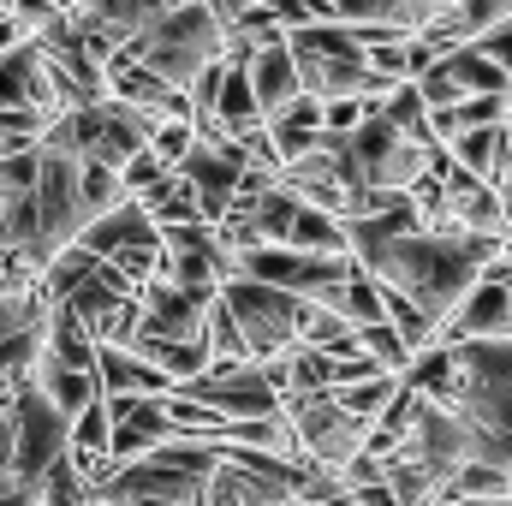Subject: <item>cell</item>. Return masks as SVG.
Instances as JSON below:
<instances>
[{"label": "cell", "mask_w": 512, "mask_h": 506, "mask_svg": "<svg viewBox=\"0 0 512 506\" xmlns=\"http://www.w3.org/2000/svg\"><path fill=\"white\" fill-rule=\"evenodd\" d=\"M96 381H102V393H173V381L143 352L114 346V340H96Z\"/></svg>", "instance_id": "7c38bea8"}, {"label": "cell", "mask_w": 512, "mask_h": 506, "mask_svg": "<svg viewBox=\"0 0 512 506\" xmlns=\"http://www.w3.org/2000/svg\"><path fill=\"white\" fill-rule=\"evenodd\" d=\"M501 251H507V280H512V233H507V245H501Z\"/></svg>", "instance_id": "836d02e7"}, {"label": "cell", "mask_w": 512, "mask_h": 506, "mask_svg": "<svg viewBox=\"0 0 512 506\" xmlns=\"http://www.w3.org/2000/svg\"><path fill=\"white\" fill-rule=\"evenodd\" d=\"M36 501L48 506H66V501H90V477L72 465V453H60L42 477H36Z\"/></svg>", "instance_id": "4316f807"}, {"label": "cell", "mask_w": 512, "mask_h": 506, "mask_svg": "<svg viewBox=\"0 0 512 506\" xmlns=\"http://www.w3.org/2000/svg\"><path fill=\"white\" fill-rule=\"evenodd\" d=\"M405 387V376H393V370H382V376H364V381H340L334 387V399L352 411V417H364V423H376L387 405H393V393Z\"/></svg>", "instance_id": "44dd1931"}, {"label": "cell", "mask_w": 512, "mask_h": 506, "mask_svg": "<svg viewBox=\"0 0 512 506\" xmlns=\"http://www.w3.org/2000/svg\"><path fill=\"white\" fill-rule=\"evenodd\" d=\"M245 72H251V90H256V102H262V114H280V108L304 90L292 42H262L251 60H245Z\"/></svg>", "instance_id": "8fae6325"}, {"label": "cell", "mask_w": 512, "mask_h": 506, "mask_svg": "<svg viewBox=\"0 0 512 506\" xmlns=\"http://www.w3.org/2000/svg\"><path fill=\"white\" fill-rule=\"evenodd\" d=\"M42 316H48L42 286H0V340L18 334V328H36Z\"/></svg>", "instance_id": "83f0119b"}, {"label": "cell", "mask_w": 512, "mask_h": 506, "mask_svg": "<svg viewBox=\"0 0 512 506\" xmlns=\"http://www.w3.org/2000/svg\"><path fill=\"white\" fill-rule=\"evenodd\" d=\"M358 352H370L382 370H393V376H405V364H411V346L399 340V328L387 322V316H376V322H358Z\"/></svg>", "instance_id": "484cf974"}, {"label": "cell", "mask_w": 512, "mask_h": 506, "mask_svg": "<svg viewBox=\"0 0 512 506\" xmlns=\"http://www.w3.org/2000/svg\"><path fill=\"white\" fill-rule=\"evenodd\" d=\"M447 221H453V227H465V233H501V239H507L501 185H489V179H465V185H447Z\"/></svg>", "instance_id": "4fadbf2b"}, {"label": "cell", "mask_w": 512, "mask_h": 506, "mask_svg": "<svg viewBox=\"0 0 512 506\" xmlns=\"http://www.w3.org/2000/svg\"><path fill=\"white\" fill-rule=\"evenodd\" d=\"M447 66H453V78H459V90H512V72L495 60V54H483L477 42H459L453 54H441Z\"/></svg>", "instance_id": "ffe728a7"}, {"label": "cell", "mask_w": 512, "mask_h": 506, "mask_svg": "<svg viewBox=\"0 0 512 506\" xmlns=\"http://www.w3.org/2000/svg\"><path fill=\"white\" fill-rule=\"evenodd\" d=\"M370 114V96H328L322 102V131H352Z\"/></svg>", "instance_id": "1f68e13d"}, {"label": "cell", "mask_w": 512, "mask_h": 506, "mask_svg": "<svg viewBox=\"0 0 512 506\" xmlns=\"http://www.w3.org/2000/svg\"><path fill=\"white\" fill-rule=\"evenodd\" d=\"M78 197H84V215H102V209H114L120 197H131V191H126V179H120V167L84 161V155H78Z\"/></svg>", "instance_id": "603a6c76"}, {"label": "cell", "mask_w": 512, "mask_h": 506, "mask_svg": "<svg viewBox=\"0 0 512 506\" xmlns=\"http://www.w3.org/2000/svg\"><path fill=\"white\" fill-rule=\"evenodd\" d=\"M346 143H352L358 173H364L370 185H387V191H411V179L423 173V155H429L417 137H405V131L393 126L382 108H370L358 126L346 131Z\"/></svg>", "instance_id": "52a82bcc"}, {"label": "cell", "mask_w": 512, "mask_h": 506, "mask_svg": "<svg viewBox=\"0 0 512 506\" xmlns=\"http://www.w3.org/2000/svg\"><path fill=\"white\" fill-rule=\"evenodd\" d=\"M334 18L352 24L358 42H382V36H411V12L405 0H334Z\"/></svg>", "instance_id": "9a60e30c"}, {"label": "cell", "mask_w": 512, "mask_h": 506, "mask_svg": "<svg viewBox=\"0 0 512 506\" xmlns=\"http://www.w3.org/2000/svg\"><path fill=\"white\" fill-rule=\"evenodd\" d=\"M203 346H209V364H239V358H251V340H245V328L233 322V310L221 304V292H215V304H209V316H203Z\"/></svg>", "instance_id": "7402d4cb"}, {"label": "cell", "mask_w": 512, "mask_h": 506, "mask_svg": "<svg viewBox=\"0 0 512 506\" xmlns=\"http://www.w3.org/2000/svg\"><path fill=\"white\" fill-rule=\"evenodd\" d=\"M78 245L96 251V256H120L131 245H161V227H155V215L137 197H120L114 209H102V215H90L78 227Z\"/></svg>", "instance_id": "9c48e42d"}, {"label": "cell", "mask_w": 512, "mask_h": 506, "mask_svg": "<svg viewBox=\"0 0 512 506\" xmlns=\"http://www.w3.org/2000/svg\"><path fill=\"white\" fill-rule=\"evenodd\" d=\"M453 495H471V501L501 495V501H507V495H512V477L501 471V465H489V459H465V465L447 477V495H441V501H453Z\"/></svg>", "instance_id": "cb8c5ba5"}, {"label": "cell", "mask_w": 512, "mask_h": 506, "mask_svg": "<svg viewBox=\"0 0 512 506\" xmlns=\"http://www.w3.org/2000/svg\"><path fill=\"white\" fill-rule=\"evenodd\" d=\"M0 477H12V411H0Z\"/></svg>", "instance_id": "d6a6232c"}, {"label": "cell", "mask_w": 512, "mask_h": 506, "mask_svg": "<svg viewBox=\"0 0 512 506\" xmlns=\"http://www.w3.org/2000/svg\"><path fill=\"white\" fill-rule=\"evenodd\" d=\"M507 126H512V120H507Z\"/></svg>", "instance_id": "e575fe53"}, {"label": "cell", "mask_w": 512, "mask_h": 506, "mask_svg": "<svg viewBox=\"0 0 512 506\" xmlns=\"http://www.w3.org/2000/svg\"><path fill=\"white\" fill-rule=\"evenodd\" d=\"M221 453H227L221 435H167L161 447L120 459L108 477H96L90 501H167V506L203 501V483L221 465Z\"/></svg>", "instance_id": "7a4b0ae2"}, {"label": "cell", "mask_w": 512, "mask_h": 506, "mask_svg": "<svg viewBox=\"0 0 512 506\" xmlns=\"http://www.w3.org/2000/svg\"><path fill=\"white\" fill-rule=\"evenodd\" d=\"M447 149H453L459 167H471L477 179L495 185V173H501V161H507V149H512V131L507 126H465L447 137Z\"/></svg>", "instance_id": "2e32d148"}, {"label": "cell", "mask_w": 512, "mask_h": 506, "mask_svg": "<svg viewBox=\"0 0 512 506\" xmlns=\"http://www.w3.org/2000/svg\"><path fill=\"white\" fill-rule=\"evenodd\" d=\"M286 393H310V387H334V358L310 340H292L286 346Z\"/></svg>", "instance_id": "d4e9b609"}, {"label": "cell", "mask_w": 512, "mask_h": 506, "mask_svg": "<svg viewBox=\"0 0 512 506\" xmlns=\"http://www.w3.org/2000/svg\"><path fill=\"white\" fill-rule=\"evenodd\" d=\"M137 203L155 215V227H167V221H203V203H197V185L179 173V167H167L149 191H137Z\"/></svg>", "instance_id": "d6986e66"}, {"label": "cell", "mask_w": 512, "mask_h": 506, "mask_svg": "<svg viewBox=\"0 0 512 506\" xmlns=\"http://www.w3.org/2000/svg\"><path fill=\"white\" fill-rule=\"evenodd\" d=\"M501 233H465V227H405L387 233L376 245L352 251L376 280L411 292L435 322H447V310L471 292V280L483 274L489 256H501Z\"/></svg>", "instance_id": "6da1fadb"}, {"label": "cell", "mask_w": 512, "mask_h": 506, "mask_svg": "<svg viewBox=\"0 0 512 506\" xmlns=\"http://www.w3.org/2000/svg\"><path fill=\"white\" fill-rule=\"evenodd\" d=\"M221 304H227V310H233V322L245 328L251 358L286 352V346L298 340L304 298H298L292 286H274V280H256V274H227V280H221Z\"/></svg>", "instance_id": "5b68a950"}, {"label": "cell", "mask_w": 512, "mask_h": 506, "mask_svg": "<svg viewBox=\"0 0 512 506\" xmlns=\"http://www.w3.org/2000/svg\"><path fill=\"white\" fill-rule=\"evenodd\" d=\"M120 48H131L149 72H161L167 84L185 90L209 60L227 54V24L209 12V0H179V6H167L155 24H143L137 36H126Z\"/></svg>", "instance_id": "3957f363"}, {"label": "cell", "mask_w": 512, "mask_h": 506, "mask_svg": "<svg viewBox=\"0 0 512 506\" xmlns=\"http://www.w3.org/2000/svg\"><path fill=\"white\" fill-rule=\"evenodd\" d=\"M256 120H268V114H262V102H256V90H251V72H245V60L227 54V78H221V96H215V126H227L239 137Z\"/></svg>", "instance_id": "ac0fdd59"}, {"label": "cell", "mask_w": 512, "mask_h": 506, "mask_svg": "<svg viewBox=\"0 0 512 506\" xmlns=\"http://www.w3.org/2000/svg\"><path fill=\"white\" fill-rule=\"evenodd\" d=\"M167 6H179V0H72L66 18H72L78 30H102V36L126 42V36H137L143 24H155Z\"/></svg>", "instance_id": "30bf717a"}, {"label": "cell", "mask_w": 512, "mask_h": 506, "mask_svg": "<svg viewBox=\"0 0 512 506\" xmlns=\"http://www.w3.org/2000/svg\"><path fill=\"white\" fill-rule=\"evenodd\" d=\"M30 381L66 411V417H78L90 399H102V381H96V370H84V364H60V358H36V370H30Z\"/></svg>", "instance_id": "5bb4252c"}, {"label": "cell", "mask_w": 512, "mask_h": 506, "mask_svg": "<svg viewBox=\"0 0 512 506\" xmlns=\"http://www.w3.org/2000/svg\"><path fill=\"white\" fill-rule=\"evenodd\" d=\"M161 173H167V161H161V155H155L149 143H143V149H131V155H126V167H120V179H126V191H131V197H137V191H149V185H155Z\"/></svg>", "instance_id": "4dcf8cb0"}, {"label": "cell", "mask_w": 512, "mask_h": 506, "mask_svg": "<svg viewBox=\"0 0 512 506\" xmlns=\"http://www.w3.org/2000/svg\"><path fill=\"white\" fill-rule=\"evenodd\" d=\"M30 203H36V251L48 262L60 245H72L78 227L90 221L84 215V197H78V155L72 149H48L42 143V167H36Z\"/></svg>", "instance_id": "8992f818"}, {"label": "cell", "mask_w": 512, "mask_h": 506, "mask_svg": "<svg viewBox=\"0 0 512 506\" xmlns=\"http://www.w3.org/2000/svg\"><path fill=\"white\" fill-rule=\"evenodd\" d=\"M417 90H423V102L429 108H453L465 90H459V78H453V66L447 60H429L423 72H417Z\"/></svg>", "instance_id": "f1b7e54d"}, {"label": "cell", "mask_w": 512, "mask_h": 506, "mask_svg": "<svg viewBox=\"0 0 512 506\" xmlns=\"http://www.w3.org/2000/svg\"><path fill=\"white\" fill-rule=\"evenodd\" d=\"M66 447H72V417L36 381H18V399H12V477H18V501H36V477Z\"/></svg>", "instance_id": "277c9868"}, {"label": "cell", "mask_w": 512, "mask_h": 506, "mask_svg": "<svg viewBox=\"0 0 512 506\" xmlns=\"http://www.w3.org/2000/svg\"><path fill=\"white\" fill-rule=\"evenodd\" d=\"M221 286H191V280H173V274H155L143 280L137 304H143V334H203V316L215 304Z\"/></svg>", "instance_id": "ba28073f"}, {"label": "cell", "mask_w": 512, "mask_h": 506, "mask_svg": "<svg viewBox=\"0 0 512 506\" xmlns=\"http://www.w3.org/2000/svg\"><path fill=\"white\" fill-rule=\"evenodd\" d=\"M268 137H274L280 161H298V155H310V149L322 143V126H298V120H268Z\"/></svg>", "instance_id": "f546056e"}, {"label": "cell", "mask_w": 512, "mask_h": 506, "mask_svg": "<svg viewBox=\"0 0 512 506\" xmlns=\"http://www.w3.org/2000/svg\"><path fill=\"white\" fill-rule=\"evenodd\" d=\"M286 245H298V251L346 256V251H352V233H346V221H340L334 209H322V203H298V215H292V233H286Z\"/></svg>", "instance_id": "e0dca14e"}]
</instances>
